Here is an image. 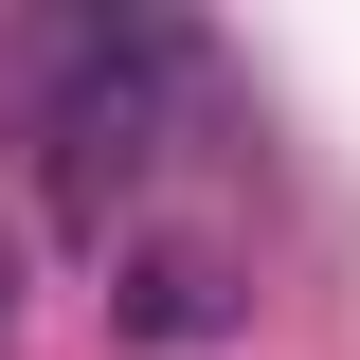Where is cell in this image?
<instances>
[{
	"mask_svg": "<svg viewBox=\"0 0 360 360\" xmlns=\"http://www.w3.org/2000/svg\"><path fill=\"white\" fill-rule=\"evenodd\" d=\"M108 324H127L144 360H198L252 324V234L234 217H180V198H144L127 234H108Z\"/></svg>",
	"mask_w": 360,
	"mask_h": 360,
	"instance_id": "2",
	"label": "cell"
},
{
	"mask_svg": "<svg viewBox=\"0 0 360 360\" xmlns=\"http://www.w3.org/2000/svg\"><path fill=\"white\" fill-rule=\"evenodd\" d=\"M198 72H217V54H198V18H144V0H54V18H18V37H0V127H18L37 198L90 234V252L162 198Z\"/></svg>",
	"mask_w": 360,
	"mask_h": 360,
	"instance_id": "1",
	"label": "cell"
},
{
	"mask_svg": "<svg viewBox=\"0 0 360 360\" xmlns=\"http://www.w3.org/2000/svg\"><path fill=\"white\" fill-rule=\"evenodd\" d=\"M18 342H37V234L0 217V360H18Z\"/></svg>",
	"mask_w": 360,
	"mask_h": 360,
	"instance_id": "3",
	"label": "cell"
}]
</instances>
